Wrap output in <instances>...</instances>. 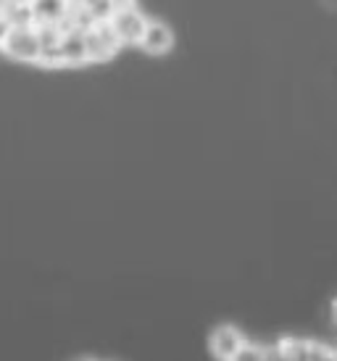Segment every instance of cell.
Segmentation results:
<instances>
[{
    "mask_svg": "<svg viewBox=\"0 0 337 361\" xmlns=\"http://www.w3.org/2000/svg\"><path fill=\"white\" fill-rule=\"evenodd\" d=\"M0 51L13 61L37 63V59H40V32H37V27H11Z\"/></svg>",
    "mask_w": 337,
    "mask_h": 361,
    "instance_id": "obj_1",
    "label": "cell"
},
{
    "mask_svg": "<svg viewBox=\"0 0 337 361\" xmlns=\"http://www.w3.org/2000/svg\"><path fill=\"white\" fill-rule=\"evenodd\" d=\"M85 42H87V61H109L116 56V51L121 48L116 32L111 27V21L103 24H92L90 30H85Z\"/></svg>",
    "mask_w": 337,
    "mask_h": 361,
    "instance_id": "obj_2",
    "label": "cell"
},
{
    "mask_svg": "<svg viewBox=\"0 0 337 361\" xmlns=\"http://www.w3.org/2000/svg\"><path fill=\"white\" fill-rule=\"evenodd\" d=\"M111 16H114L111 0H71L69 27L90 30L92 24H103V21H111Z\"/></svg>",
    "mask_w": 337,
    "mask_h": 361,
    "instance_id": "obj_3",
    "label": "cell"
},
{
    "mask_svg": "<svg viewBox=\"0 0 337 361\" xmlns=\"http://www.w3.org/2000/svg\"><path fill=\"white\" fill-rule=\"evenodd\" d=\"M245 343H248L245 335H243L235 324H219L216 330L211 332L209 348H211V356L216 361H229Z\"/></svg>",
    "mask_w": 337,
    "mask_h": 361,
    "instance_id": "obj_4",
    "label": "cell"
},
{
    "mask_svg": "<svg viewBox=\"0 0 337 361\" xmlns=\"http://www.w3.org/2000/svg\"><path fill=\"white\" fill-rule=\"evenodd\" d=\"M71 0H32V16L35 27H69Z\"/></svg>",
    "mask_w": 337,
    "mask_h": 361,
    "instance_id": "obj_5",
    "label": "cell"
},
{
    "mask_svg": "<svg viewBox=\"0 0 337 361\" xmlns=\"http://www.w3.org/2000/svg\"><path fill=\"white\" fill-rule=\"evenodd\" d=\"M140 51H145L148 56H166L174 48V32L166 21H150L145 24V30L140 35Z\"/></svg>",
    "mask_w": 337,
    "mask_h": 361,
    "instance_id": "obj_6",
    "label": "cell"
},
{
    "mask_svg": "<svg viewBox=\"0 0 337 361\" xmlns=\"http://www.w3.org/2000/svg\"><path fill=\"white\" fill-rule=\"evenodd\" d=\"M145 24H148V19L140 13L137 6L116 11V13L111 16V27H114V32H116V37H119L121 45H137L140 35H142V30H145Z\"/></svg>",
    "mask_w": 337,
    "mask_h": 361,
    "instance_id": "obj_7",
    "label": "cell"
},
{
    "mask_svg": "<svg viewBox=\"0 0 337 361\" xmlns=\"http://www.w3.org/2000/svg\"><path fill=\"white\" fill-rule=\"evenodd\" d=\"M59 51H61V66H82V63H90L85 30H80V27L61 30Z\"/></svg>",
    "mask_w": 337,
    "mask_h": 361,
    "instance_id": "obj_8",
    "label": "cell"
},
{
    "mask_svg": "<svg viewBox=\"0 0 337 361\" xmlns=\"http://www.w3.org/2000/svg\"><path fill=\"white\" fill-rule=\"evenodd\" d=\"M37 32H40V59H37V63L48 66V69H59L61 66V51H59L61 30L59 27H37Z\"/></svg>",
    "mask_w": 337,
    "mask_h": 361,
    "instance_id": "obj_9",
    "label": "cell"
},
{
    "mask_svg": "<svg viewBox=\"0 0 337 361\" xmlns=\"http://www.w3.org/2000/svg\"><path fill=\"white\" fill-rule=\"evenodd\" d=\"M0 11H3V16L8 19L11 27H35L32 3H16V0H6Z\"/></svg>",
    "mask_w": 337,
    "mask_h": 361,
    "instance_id": "obj_10",
    "label": "cell"
},
{
    "mask_svg": "<svg viewBox=\"0 0 337 361\" xmlns=\"http://www.w3.org/2000/svg\"><path fill=\"white\" fill-rule=\"evenodd\" d=\"M229 361H269V351L261 348V345H253V343H245L235 356Z\"/></svg>",
    "mask_w": 337,
    "mask_h": 361,
    "instance_id": "obj_11",
    "label": "cell"
},
{
    "mask_svg": "<svg viewBox=\"0 0 337 361\" xmlns=\"http://www.w3.org/2000/svg\"><path fill=\"white\" fill-rule=\"evenodd\" d=\"M132 6H135V0H111L114 13H116V11H124V8H132Z\"/></svg>",
    "mask_w": 337,
    "mask_h": 361,
    "instance_id": "obj_12",
    "label": "cell"
},
{
    "mask_svg": "<svg viewBox=\"0 0 337 361\" xmlns=\"http://www.w3.org/2000/svg\"><path fill=\"white\" fill-rule=\"evenodd\" d=\"M8 30H11L8 19H6V16H3V11H0V45H3V40H6V35H8Z\"/></svg>",
    "mask_w": 337,
    "mask_h": 361,
    "instance_id": "obj_13",
    "label": "cell"
},
{
    "mask_svg": "<svg viewBox=\"0 0 337 361\" xmlns=\"http://www.w3.org/2000/svg\"><path fill=\"white\" fill-rule=\"evenodd\" d=\"M74 361H95V359H74Z\"/></svg>",
    "mask_w": 337,
    "mask_h": 361,
    "instance_id": "obj_14",
    "label": "cell"
},
{
    "mask_svg": "<svg viewBox=\"0 0 337 361\" xmlns=\"http://www.w3.org/2000/svg\"><path fill=\"white\" fill-rule=\"evenodd\" d=\"M16 3H32V0H16Z\"/></svg>",
    "mask_w": 337,
    "mask_h": 361,
    "instance_id": "obj_15",
    "label": "cell"
},
{
    "mask_svg": "<svg viewBox=\"0 0 337 361\" xmlns=\"http://www.w3.org/2000/svg\"><path fill=\"white\" fill-rule=\"evenodd\" d=\"M335 319H337V301H335Z\"/></svg>",
    "mask_w": 337,
    "mask_h": 361,
    "instance_id": "obj_16",
    "label": "cell"
}]
</instances>
